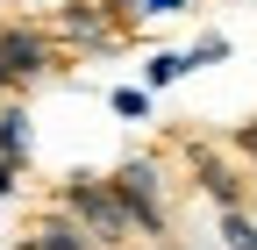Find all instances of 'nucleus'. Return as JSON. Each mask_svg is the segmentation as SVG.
Masks as SVG:
<instances>
[{
  "mask_svg": "<svg viewBox=\"0 0 257 250\" xmlns=\"http://www.w3.org/2000/svg\"><path fill=\"white\" fill-rule=\"evenodd\" d=\"M107 193L121 200V214H128V222H143V229H165V207H157V172H150V165H121Z\"/></svg>",
  "mask_w": 257,
  "mask_h": 250,
  "instance_id": "obj_1",
  "label": "nucleus"
},
{
  "mask_svg": "<svg viewBox=\"0 0 257 250\" xmlns=\"http://www.w3.org/2000/svg\"><path fill=\"white\" fill-rule=\"evenodd\" d=\"M22 250H86V243H79L72 222H50V229H36V236H22Z\"/></svg>",
  "mask_w": 257,
  "mask_h": 250,
  "instance_id": "obj_4",
  "label": "nucleus"
},
{
  "mask_svg": "<svg viewBox=\"0 0 257 250\" xmlns=\"http://www.w3.org/2000/svg\"><path fill=\"white\" fill-rule=\"evenodd\" d=\"M57 22H64V36H100V15L93 8H64Z\"/></svg>",
  "mask_w": 257,
  "mask_h": 250,
  "instance_id": "obj_7",
  "label": "nucleus"
},
{
  "mask_svg": "<svg viewBox=\"0 0 257 250\" xmlns=\"http://www.w3.org/2000/svg\"><path fill=\"white\" fill-rule=\"evenodd\" d=\"M64 207H72V214H86V222L100 229V236H121V229H128L121 200L107 193V186H93V179H72V186H64Z\"/></svg>",
  "mask_w": 257,
  "mask_h": 250,
  "instance_id": "obj_3",
  "label": "nucleus"
},
{
  "mask_svg": "<svg viewBox=\"0 0 257 250\" xmlns=\"http://www.w3.org/2000/svg\"><path fill=\"white\" fill-rule=\"evenodd\" d=\"M207 193L236 207V193H243V186H236V172H221V165H207Z\"/></svg>",
  "mask_w": 257,
  "mask_h": 250,
  "instance_id": "obj_10",
  "label": "nucleus"
},
{
  "mask_svg": "<svg viewBox=\"0 0 257 250\" xmlns=\"http://www.w3.org/2000/svg\"><path fill=\"white\" fill-rule=\"evenodd\" d=\"M221 236H229V250H257V222L243 207H229V222H221Z\"/></svg>",
  "mask_w": 257,
  "mask_h": 250,
  "instance_id": "obj_5",
  "label": "nucleus"
},
{
  "mask_svg": "<svg viewBox=\"0 0 257 250\" xmlns=\"http://www.w3.org/2000/svg\"><path fill=\"white\" fill-rule=\"evenodd\" d=\"M114 114L143 121V114H150V93H143V86H114Z\"/></svg>",
  "mask_w": 257,
  "mask_h": 250,
  "instance_id": "obj_6",
  "label": "nucleus"
},
{
  "mask_svg": "<svg viewBox=\"0 0 257 250\" xmlns=\"http://www.w3.org/2000/svg\"><path fill=\"white\" fill-rule=\"evenodd\" d=\"M0 150H8V158H15V150H29V121H22V114L0 121Z\"/></svg>",
  "mask_w": 257,
  "mask_h": 250,
  "instance_id": "obj_9",
  "label": "nucleus"
},
{
  "mask_svg": "<svg viewBox=\"0 0 257 250\" xmlns=\"http://www.w3.org/2000/svg\"><path fill=\"white\" fill-rule=\"evenodd\" d=\"M0 193H15V165L8 158H0Z\"/></svg>",
  "mask_w": 257,
  "mask_h": 250,
  "instance_id": "obj_12",
  "label": "nucleus"
},
{
  "mask_svg": "<svg viewBox=\"0 0 257 250\" xmlns=\"http://www.w3.org/2000/svg\"><path fill=\"white\" fill-rule=\"evenodd\" d=\"M136 8H143V15H179L186 0H136Z\"/></svg>",
  "mask_w": 257,
  "mask_h": 250,
  "instance_id": "obj_11",
  "label": "nucleus"
},
{
  "mask_svg": "<svg viewBox=\"0 0 257 250\" xmlns=\"http://www.w3.org/2000/svg\"><path fill=\"white\" fill-rule=\"evenodd\" d=\"M186 65H193V57H172V50H165V57H150V86H172Z\"/></svg>",
  "mask_w": 257,
  "mask_h": 250,
  "instance_id": "obj_8",
  "label": "nucleus"
},
{
  "mask_svg": "<svg viewBox=\"0 0 257 250\" xmlns=\"http://www.w3.org/2000/svg\"><path fill=\"white\" fill-rule=\"evenodd\" d=\"M43 65H50V43L36 36V29H0V86L36 79Z\"/></svg>",
  "mask_w": 257,
  "mask_h": 250,
  "instance_id": "obj_2",
  "label": "nucleus"
}]
</instances>
